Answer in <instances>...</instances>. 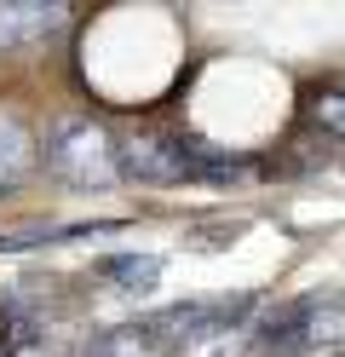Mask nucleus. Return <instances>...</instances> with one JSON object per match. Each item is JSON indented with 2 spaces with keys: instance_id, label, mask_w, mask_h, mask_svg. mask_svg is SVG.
<instances>
[{
  "instance_id": "423d86ee",
  "label": "nucleus",
  "mask_w": 345,
  "mask_h": 357,
  "mask_svg": "<svg viewBox=\"0 0 345 357\" xmlns=\"http://www.w3.org/2000/svg\"><path fill=\"white\" fill-rule=\"evenodd\" d=\"M339 340H345L339 294H305V357L311 351H339Z\"/></svg>"
},
{
  "instance_id": "6e6552de",
  "label": "nucleus",
  "mask_w": 345,
  "mask_h": 357,
  "mask_svg": "<svg viewBox=\"0 0 345 357\" xmlns=\"http://www.w3.org/2000/svg\"><path fill=\"white\" fill-rule=\"evenodd\" d=\"M98 271H104L115 288H127V294H150V288L161 282V259H155V254H109Z\"/></svg>"
},
{
  "instance_id": "f257e3e1",
  "label": "nucleus",
  "mask_w": 345,
  "mask_h": 357,
  "mask_svg": "<svg viewBox=\"0 0 345 357\" xmlns=\"http://www.w3.org/2000/svg\"><path fill=\"white\" fill-rule=\"evenodd\" d=\"M115 167L121 178H138V185H190V178H230L236 162H224L213 150H196L190 139H178V132H161V127H138L127 132L121 144H115Z\"/></svg>"
},
{
  "instance_id": "20e7f679",
  "label": "nucleus",
  "mask_w": 345,
  "mask_h": 357,
  "mask_svg": "<svg viewBox=\"0 0 345 357\" xmlns=\"http://www.w3.org/2000/svg\"><path fill=\"white\" fill-rule=\"evenodd\" d=\"M35 167H40V139H35V127L23 121L17 109L0 104V196H12Z\"/></svg>"
},
{
  "instance_id": "0eeeda50",
  "label": "nucleus",
  "mask_w": 345,
  "mask_h": 357,
  "mask_svg": "<svg viewBox=\"0 0 345 357\" xmlns=\"http://www.w3.org/2000/svg\"><path fill=\"white\" fill-rule=\"evenodd\" d=\"M92 357H178L161 334L150 328V323H127V328H115V334H104L98 346H92Z\"/></svg>"
},
{
  "instance_id": "f03ea898",
  "label": "nucleus",
  "mask_w": 345,
  "mask_h": 357,
  "mask_svg": "<svg viewBox=\"0 0 345 357\" xmlns=\"http://www.w3.org/2000/svg\"><path fill=\"white\" fill-rule=\"evenodd\" d=\"M40 162L52 178H63V185L75 190H104L121 178V167H115V139L109 127L98 116H58L52 132H46L40 144Z\"/></svg>"
},
{
  "instance_id": "39448f33",
  "label": "nucleus",
  "mask_w": 345,
  "mask_h": 357,
  "mask_svg": "<svg viewBox=\"0 0 345 357\" xmlns=\"http://www.w3.org/2000/svg\"><path fill=\"white\" fill-rule=\"evenodd\" d=\"M63 6H46V0H0V52L12 47H35V40L63 29Z\"/></svg>"
},
{
  "instance_id": "7ed1b4c3",
  "label": "nucleus",
  "mask_w": 345,
  "mask_h": 357,
  "mask_svg": "<svg viewBox=\"0 0 345 357\" xmlns=\"http://www.w3.org/2000/svg\"><path fill=\"white\" fill-rule=\"evenodd\" d=\"M247 311V300H219V305H167V311H155V317H144L161 340H167L173 351H184V346H201V340H213L219 328H230Z\"/></svg>"
},
{
  "instance_id": "1a4fd4ad",
  "label": "nucleus",
  "mask_w": 345,
  "mask_h": 357,
  "mask_svg": "<svg viewBox=\"0 0 345 357\" xmlns=\"http://www.w3.org/2000/svg\"><path fill=\"white\" fill-rule=\"evenodd\" d=\"M29 340H35V323L17 305H0V357H17Z\"/></svg>"
},
{
  "instance_id": "9d476101",
  "label": "nucleus",
  "mask_w": 345,
  "mask_h": 357,
  "mask_svg": "<svg viewBox=\"0 0 345 357\" xmlns=\"http://www.w3.org/2000/svg\"><path fill=\"white\" fill-rule=\"evenodd\" d=\"M316 121H328V144H339V93L328 86V98H316Z\"/></svg>"
}]
</instances>
